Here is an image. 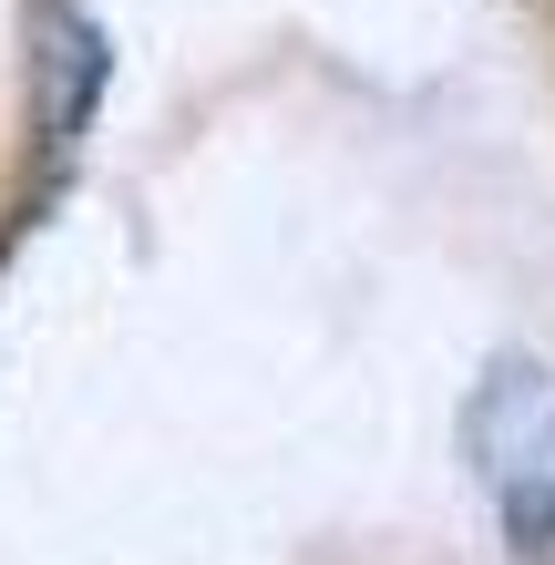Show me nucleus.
<instances>
[{
  "label": "nucleus",
  "instance_id": "obj_1",
  "mask_svg": "<svg viewBox=\"0 0 555 565\" xmlns=\"http://www.w3.org/2000/svg\"><path fill=\"white\" fill-rule=\"evenodd\" d=\"M463 443H473V473L494 493L514 555L545 565L555 555V371L545 360H494L463 412Z\"/></svg>",
  "mask_w": 555,
  "mask_h": 565
},
{
  "label": "nucleus",
  "instance_id": "obj_2",
  "mask_svg": "<svg viewBox=\"0 0 555 565\" xmlns=\"http://www.w3.org/2000/svg\"><path fill=\"white\" fill-rule=\"evenodd\" d=\"M104 73H114L104 31H93L73 0H42V11H31V83H42V135H52V154H73V135L93 124Z\"/></svg>",
  "mask_w": 555,
  "mask_h": 565
}]
</instances>
